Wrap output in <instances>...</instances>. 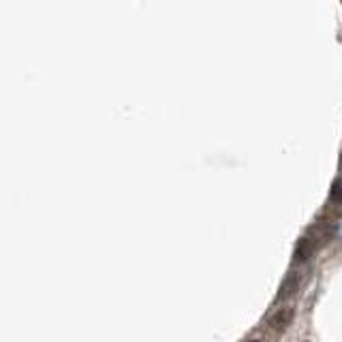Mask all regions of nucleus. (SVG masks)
<instances>
[{"label":"nucleus","mask_w":342,"mask_h":342,"mask_svg":"<svg viewBox=\"0 0 342 342\" xmlns=\"http://www.w3.org/2000/svg\"><path fill=\"white\" fill-rule=\"evenodd\" d=\"M293 308H289V306H285V308H278V310H274L272 315H269V319H267V325L272 327L274 331H285L289 325H291V321H293Z\"/></svg>","instance_id":"obj_1"},{"label":"nucleus","mask_w":342,"mask_h":342,"mask_svg":"<svg viewBox=\"0 0 342 342\" xmlns=\"http://www.w3.org/2000/svg\"><path fill=\"white\" fill-rule=\"evenodd\" d=\"M297 287H299V276L297 274H291V276H287V281L283 283L281 287V293H278V299H285L289 295H293L297 291Z\"/></svg>","instance_id":"obj_2"},{"label":"nucleus","mask_w":342,"mask_h":342,"mask_svg":"<svg viewBox=\"0 0 342 342\" xmlns=\"http://www.w3.org/2000/svg\"><path fill=\"white\" fill-rule=\"evenodd\" d=\"M329 201L331 203H342V178H336L329 191Z\"/></svg>","instance_id":"obj_3"},{"label":"nucleus","mask_w":342,"mask_h":342,"mask_svg":"<svg viewBox=\"0 0 342 342\" xmlns=\"http://www.w3.org/2000/svg\"><path fill=\"white\" fill-rule=\"evenodd\" d=\"M246 342H261V340H259V338H251V340H246Z\"/></svg>","instance_id":"obj_4"},{"label":"nucleus","mask_w":342,"mask_h":342,"mask_svg":"<svg viewBox=\"0 0 342 342\" xmlns=\"http://www.w3.org/2000/svg\"><path fill=\"white\" fill-rule=\"evenodd\" d=\"M304 342H308V340H304Z\"/></svg>","instance_id":"obj_5"}]
</instances>
